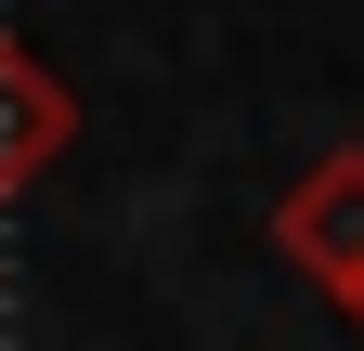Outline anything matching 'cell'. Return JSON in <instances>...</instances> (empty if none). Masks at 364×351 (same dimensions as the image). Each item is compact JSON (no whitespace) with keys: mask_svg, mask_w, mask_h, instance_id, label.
Masks as SVG:
<instances>
[{"mask_svg":"<svg viewBox=\"0 0 364 351\" xmlns=\"http://www.w3.org/2000/svg\"><path fill=\"white\" fill-rule=\"evenodd\" d=\"M273 247H287L326 299H351V286H364V144L312 156L299 183H287V208H273Z\"/></svg>","mask_w":364,"mask_h":351,"instance_id":"obj_1","label":"cell"},{"mask_svg":"<svg viewBox=\"0 0 364 351\" xmlns=\"http://www.w3.org/2000/svg\"><path fill=\"white\" fill-rule=\"evenodd\" d=\"M65 130H78L65 78L39 65L26 39H0V195H14V183H39V169L65 156Z\"/></svg>","mask_w":364,"mask_h":351,"instance_id":"obj_2","label":"cell"},{"mask_svg":"<svg viewBox=\"0 0 364 351\" xmlns=\"http://www.w3.org/2000/svg\"><path fill=\"white\" fill-rule=\"evenodd\" d=\"M338 313H351V325H364V286H351V299H338Z\"/></svg>","mask_w":364,"mask_h":351,"instance_id":"obj_3","label":"cell"}]
</instances>
